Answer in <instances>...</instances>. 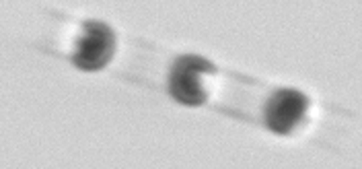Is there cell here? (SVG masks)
I'll use <instances>...</instances> for the list:
<instances>
[{
    "label": "cell",
    "mask_w": 362,
    "mask_h": 169,
    "mask_svg": "<svg viewBox=\"0 0 362 169\" xmlns=\"http://www.w3.org/2000/svg\"><path fill=\"white\" fill-rule=\"evenodd\" d=\"M216 73V66L202 56H181L175 60L169 74V93L181 105H202L206 103V91L202 89L200 76Z\"/></svg>",
    "instance_id": "1"
},
{
    "label": "cell",
    "mask_w": 362,
    "mask_h": 169,
    "mask_svg": "<svg viewBox=\"0 0 362 169\" xmlns=\"http://www.w3.org/2000/svg\"><path fill=\"white\" fill-rule=\"evenodd\" d=\"M309 110V99L300 91L280 89L266 103L264 120L266 126L276 134H291L294 128L303 122Z\"/></svg>",
    "instance_id": "3"
},
{
    "label": "cell",
    "mask_w": 362,
    "mask_h": 169,
    "mask_svg": "<svg viewBox=\"0 0 362 169\" xmlns=\"http://www.w3.org/2000/svg\"><path fill=\"white\" fill-rule=\"evenodd\" d=\"M115 33L110 25L101 21H87L83 35L76 44L72 62L78 71L95 73L110 64L115 52Z\"/></svg>",
    "instance_id": "2"
}]
</instances>
